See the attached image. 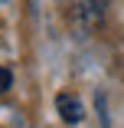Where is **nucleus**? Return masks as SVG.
<instances>
[{
  "instance_id": "f257e3e1",
  "label": "nucleus",
  "mask_w": 124,
  "mask_h": 128,
  "mask_svg": "<svg viewBox=\"0 0 124 128\" xmlns=\"http://www.w3.org/2000/svg\"><path fill=\"white\" fill-rule=\"evenodd\" d=\"M56 108H59L62 122H69V125H79V122L85 118V108H82V102H79L75 95H69V92H62V95L56 98Z\"/></svg>"
},
{
  "instance_id": "7ed1b4c3",
  "label": "nucleus",
  "mask_w": 124,
  "mask_h": 128,
  "mask_svg": "<svg viewBox=\"0 0 124 128\" xmlns=\"http://www.w3.org/2000/svg\"><path fill=\"white\" fill-rule=\"evenodd\" d=\"M10 86H13V72L0 66V95H3V92H10Z\"/></svg>"
},
{
  "instance_id": "f03ea898",
  "label": "nucleus",
  "mask_w": 124,
  "mask_h": 128,
  "mask_svg": "<svg viewBox=\"0 0 124 128\" xmlns=\"http://www.w3.org/2000/svg\"><path fill=\"white\" fill-rule=\"evenodd\" d=\"M108 10V0H79V16L85 20V26H98Z\"/></svg>"
}]
</instances>
